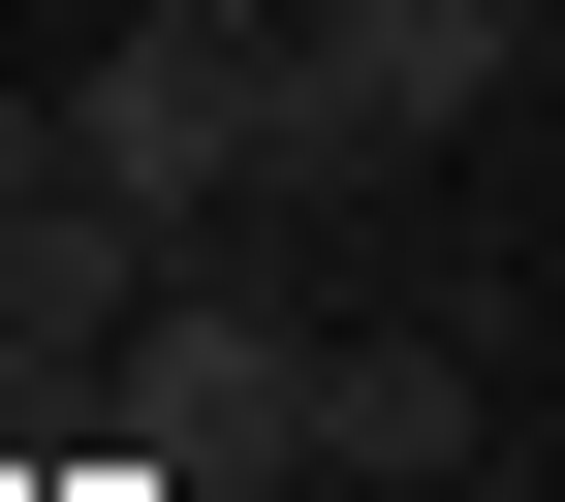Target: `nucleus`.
<instances>
[{
    "instance_id": "f257e3e1",
    "label": "nucleus",
    "mask_w": 565,
    "mask_h": 502,
    "mask_svg": "<svg viewBox=\"0 0 565 502\" xmlns=\"http://www.w3.org/2000/svg\"><path fill=\"white\" fill-rule=\"evenodd\" d=\"M63 189H95V221H221L252 189V32H158V0H126L95 95H63Z\"/></svg>"
},
{
    "instance_id": "f03ea898",
    "label": "nucleus",
    "mask_w": 565,
    "mask_h": 502,
    "mask_svg": "<svg viewBox=\"0 0 565 502\" xmlns=\"http://www.w3.org/2000/svg\"><path fill=\"white\" fill-rule=\"evenodd\" d=\"M158 440H189V471H315V345H282L252 282H189V314H158Z\"/></svg>"
},
{
    "instance_id": "7ed1b4c3",
    "label": "nucleus",
    "mask_w": 565,
    "mask_h": 502,
    "mask_svg": "<svg viewBox=\"0 0 565 502\" xmlns=\"http://www.w3.org/2000/svg\"><path fill=\"white\" fill-rule=\"evenodd\" d=\"M315 471H471V345H315Z\"/></svg>"
},
{
    "instance_id": "20e7f679",
    "label": "nucleus",
    "mask_w": 565,
    "mask_h": 502,
    "mask_svg": "<svg viewBox=\"0 0 565 502\" xmlns=\"http://www.w3.org/2000/svg\"><path fill=\"white\" fill-rule=\"evenodd\" d=\"M32 189H63V95H0V221H32Z\"/></svg>"
},
{
    "instance_id": "39448f33",
    "label": "nucleus",
    "mask_w": 565,
    "mask_h": 502,
    "mask_svg": "<svg viewBox=\"0 0 565 502\" xmlns=\"http://www.w3.org/2000/svg\"><path fill=\"white\" fill-rule=\"evenodd\" d=\"M189 502H221V471H189Z\"/></svg>"
}]
</instances>
